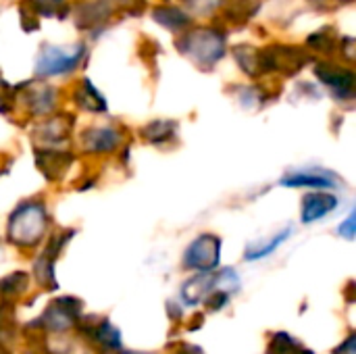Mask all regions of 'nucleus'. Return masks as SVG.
I'll list each match as a JSON object with an SVG mask.
<instances>
[{
    "label": "nucleus",
    "instance_id": "1",
    "mask_svg": "<svg viewBox=\"0 0 356 354\" xmlns=\"http://www.w3.org/2000/svg\"><path fill=\"white\" fill-rule=\"evenodd\" d=\"M48 227V213L42 202H23L19 204L8 219V240L15 246H35Z\"/></svg>",
    "mask_w": 356,
    "mask_h": 354
},
{
    "label": "nucleus",
    "instance_id": "2",
    "mask_svg": "<svg viewBox=\"0 0 356 354\" xmlns=\"http://www.w3.org/2000/svg\"><path fill=\"white\" fill-rule=\"evenodd\" d=\"M179 50L192 56L198 65L211 67L225 54V38L215 29H194L177 42Z\"/></svg>",
    "mask_w": 356,
    "mask_h": 354
},
{
    "label": "nucleus",
    "instance_id": "3",
    "mask_svg": "<svg viewBox=\"0 0 356 354\" xmlns=\"http://www.w3.org/2000/svg\"><path fill=\"white\" fill-rule=\"evenodd\" d=\"M309 61L311 56L296 46H269L259 52L261 73L282 71L286 75H292V73H298Z\"/></svg>",
    "mask_w": 356,
    "mask_h": 354
},
{
    "label": "nucleus",
    "instance_id": "4",
    "mask_svg": "<svg viewBox=\"0 0 356 354\" xmlns=\"http://www.w3.org/2000/svg\"><path fill=\"white\" fill-rule=\"evenodd\" d=\"M83 54H86L83 44H77L71 50H63V48L46 44L38 56L35 71H38V75H65L81 63Z\"/></svg>",
    "mask_w": 356,
    "mask_h": 354
},
{
    "label": "nucleus",
    "instance_id": "5",
    "mask_svg": "<svg viewBox=\"0 0 356 354\" xmlns=\"http://www.w3.org/2000/svg\"><path fill=\"white\" fill-rule=\"evenodd\" d=\"M221 257V240L213 234L198 236L184 255V265L196 271H213L219 265Z\"/></svg>",
    "mask_w": 356,
    "mask_h": 354
},
{
    "label": "nucleus",
    "instance_id": "6",
    "mask_svg": "<svg viewBox=\"0 0 356 354\" xmlns=\"http://www.w3.org/2000/svg\"><path fill=\"white\" fill-rule=\"evenodd\" d=\"M79 317H81V303L77 298H56L44 311L38 323L50 332H67L69 328H73V323H77Z\"/></svg>",
    "mask_w": 356,
    "mask_h": 354
},
{
    "label": "nucleus",
    "instance_id": "7",
    "mask_svg": "<svg viewBox=\"0 0 356 354\" xmlns=\"http://www.w3.org/2000/svg\"><path fill=\"white\" fill-rule=\"evenodd\" d=\"M315 75L332 90V94L338 100H350L355 96V73L348 67H340V65H317Z\"/></svg>",
    "mask_w": 356,
    "mask_h": 354
},
{
    "label": "nucleus",
    "instance_id": "8",
    "mask_svg": "<svg viewBox=\"0 0 356 354\" xmlns=\"http://www.w3.org/2000/svg\"><path fill=\"white\" fill-rule=\"evenodd\" d=\"M340 179L338 175L330 171H319V169H307V171H292L282 177V186L286 188H315V190H327V188H338Z\"/></svg>",
    "mask_w": 356,
    "mask_h": 354
},
{
    "label": "nucleus",
    "instance_id": "9",
    "mask_svg": "<svg viewBox=\"0 0 356 354\" xmlns=\"http://www.w3.org/2000/svg\"><path fill=\"white\" fill-rule=\"evenodd\" d=\"M35 161H38V167L44 173V177L50 182H56L67 173L73 156L65 150H38Z\"/></svg>",
    "mask_w": 356,
    "mask_h": 354
},
{
    "label": "nucleus",
    "instance_id": "10",
    "mask_svg": "<svg viewBox=\"0 0 356 354\" xmlns=\"http://www.w3.org/2000/svg\"><path fill=\"white\" fill-rule=\"evenodd\" d=\"M336 207H338V198L334 194L311 192L302 200V221L305 223H315L321 217L330 215Z\"/></svg>",
    "mask_w": 356,
    "mask_h": 354
},
{
    "label": "nucleus",
    "instance_id": "11",
    "mask_svg": "<svg viewBox=\"0 0 356 354\" xmlns=\"http://www.w3.org/2000/svg\"><path fill=\"white\" fill-rule=\"evenodd\" d=\"M215 280L217 275L211 271H200L196 277L188 280L181 288V300L190 307H196L204 303V298L215 290Z\"/></svg>",
    "mask_w": 356,
    "mask_h": 354
},
{
    "label": "nucleus",
    "instance_id": "12",
    "mask_svg": "<svg viewBox=\"0 0 356 354\" xmlns=\"http://www.w3.org/2000/svg\"><path fill=\"white\" fill-rule=\"evenodd\" d=\"M121 142V134L113 127H94L83 134V148L88 152H113Z\"/></svg>",
    "mask_w": 356,
    "mask_h": 354
},
{
    "label": "nucleus",
    "instance_id": "13",
    "mask_svg": "<svg viewBox=\"0 0 356 354\" xmlns=\"http://www.w3.org/2000/svg\"><path fill=\"white\" fill-rule=\"evenodd\" d=\"M88 338L104 354L119 353L121 351V334L117 328H113L108 321H100L98 325L88 330Z\"/></svg>",
    "mask_w": 356,
    "mask_h": 354
},
{
    "label": "nucleus",
    "instance_id": "14",
    "mask_svg": "<svg viewBox=\"0 0 356 354\" xmlns=\"http://www.w3.org/2000/svg\"><path fill=\"white\" fill-rule=\"evenodd\" d=\"M33 88H25V102L35 115H44L54 106V90L46 83H31Z\"/></svg>",
    "mask_w": 356,
    "mask_h": 354
},
{
    "label": "nucleus",
    "instance_id": "15",
    "mask_svg": "<svg viewBox=\"0 0 356 354\" xmlns=\"http://www.w3.org/2000/svg\"><path fill=\"white\" fill-rule=\"evenodd\" d=\"M75 100H77L79 106H83L88 111H96V113L106 111V100L100 96V92L94 88V83L90 79H83L81 81V86L75 92Z\"/></svg>",
    "mask_w": 356,
    "mask_h": 354
},
{
    "label": "nucleus",
    "instance_id": "16",
    "mask_svg": "<svg viewBox=\"0 0 356 354\" xmlns=\"http://www.w3.org/2000/svg\"><path fill=\"white\" fill-rule=\"evenodd\" d=\"M152 15H154V21H159L163 27L171 31H179L190 25V17L175 6H156Z\"/></svg>",
    "mask_w": 356,
    "mask_h": 354
},
{
    "label": "nucleus",
    "instance_id": "17",
    "mask_svg": "<svg viewBox=\"0 0 356 354\" xmlns=\"http://www.w3.org/2000/svg\"><path fill=\"white\" fill-rule=\"evenodd\" d=\"M33 271H35V280H38V284L42 288H46V290H56L58 288V284L54 280V259L50 255L42 252L40 259L33 265Z\"/></svg>",
    "mask_w": 356,
    "mask_h": 354
},
{
    "label": "nucleus",
    "instance_id": "18",
    "mask_svg": "<svg viewBox=\"0 0 356 354\" xmlns=\"http://www.w3.org/2000/svg\"><path fill=\"white\" fill-rule=\"evenodd\" d=\"M175 127L177 125L173 121H152L142 129V138L152 144H163L175 136Z\"/></svg>",
    "mask_w": 356,
    "mask_h": 354
},
{
    "label": "nucleus",
    "instance_id": "19",
    "mask_svg": "<svg viewBox=\"0 0 356 354\" xmlns=\"http://www.w3.org/2000/svg\"><path fill=\"white\" fill-rule=\"evenodd\" d=\"M292 234V230L288 227V230H284L282 234H277L275 238H271L269 242H265L263 246H252V248H248L246 250V255H244V259L246 261H259V259H265V257H269L271 252H275L286 240H288V236Z\"/></svg>",
    "mask_w": 356,
    "mask_h": 354
},
{
    "label": "nucleus",
    "instance_id": "20",
    "mask_svg": "<svg viewBox=\"0 0 356 354\" xmlns=\"http://www.w3.org/2000/svg\"><path fill=\"white\" fill-rule=\"evenodd\" d=\"M27 290V275L17 271L4 280H0V294L6 296V298H13V296H19Z\"/></svg>",
    "mask_w": 356,
    "mask_h": 354
},
{
    "label": "nucleus",
    "instance_id": "21",
    "mask_svg": "<svg viewBox=\"0 0 356 354\" xmlns=\"http://www.w3.org/2000/svg\"><path fill=\"white\" fill-rule=\"evenodd\" d=\"M236 58L240 63V67L248 73V75H259L261 69H259V52L250 46H242V48H236Z\"/></svg>",
    "mask_w": 356,
    "mask_h": 354
},
{
    "label": "nucleus",
    "instance_id": "22",
    "mask_svg": "<svg viewBox=\"0 0 356 354\" xmlns=\"http://www.w3.org/2000/svg\"><path fill=\"white\" fill-rule=\"evenodd\" d=\"M13 334H15V317H13V311H10V307L2 305L0 307V346L2 344H8L13 340Z\"/></svg>",
    "mask_w": 356,
    "mask_h": 354
},
{
    "label": "nucleus",
    "instance_id": "23",
    "mask_svg": "<svg viewBox=\"0 0 356 354\" xmlns=\"http://www.w3.org/2000/svg\"><path fill=\"white\" fill-rule=\"evenodd\" d=\"M31 6L35 8V13L50 17V15H56L60 6L67 8V2L65 0H35V4H31Z\"/></svg>",
    "mask_w": 356,
    "mask_h": 354
},
{
    "label": "nucleus",
    "instance_id": "24",
    "mask_svg": "<svg viewBox=\"0 0 356 354\" xmlns=\"http://www.w3.org/2000/svg\"><path fill=\"white\" fill-rule=\"evenodd\" d=\"M309 46L330 52V50H334V40H332V35H325V33H313L309 38Z\"/></svg>",
    "mask_w": 356,
    "mask_h": 354
},
{
    "label": "nucleus",
    "instance_id": "25",
    "mask_svg": "<svg viewBox=\"0 0 356 354\" xmlns=\"http://www.w3.org/2000/svg\"><path fill=\"white\" fill-rule=\"evenodd\" d=\"M186 4H188V6H192V10H194V13L204 15V13H211L215 6H219V4H221V0H188Z\"/></svg>",
    "mask_w": 356,
    "mask_h": 354
},
{
    "label": "nucleus",
    "instance_id": "26",
    "mask_svg": "<svg viewBox=\"0 0 356 354\" xmlns=\"http://www.w3.org/2000/svg\"><path fill=\"white\" fill-rule=\"evenodd\" d=\"M355 213H350V215L346 217V221L338 227V234L344 236L346 240H353V238H355Z\"/></svg>",
    "mask_w": 356,
    "mask_h": 354
},
{
    "label": "nucleus",
    "instance_id": "27",
    "mask_svg": "<svg viewBox=\"0 0 356 354\" xmlns=\"http://www.w3.org/2000/svg\"><path fill=\"white\" fill-rule=\"evenodd\" d=\"M334 354H356V336L355 334H350V338L344 342V344H340Z\"/></svg>",
    "mask_w": 356,
    "mask_h": 354
},
{
    "label": "nucleus",
    "instance_id": "28",
    "mask_svg": "<svg viewBox=\"0 0 356 354\" xmlns=\"http://www.w3.org/2000/svg\"><path fill=\"white\" fill-rule=\"evenodd\" d=\"M6 86H8V83H6V81L2 79V75H0V98H2L4 94H6V90H8Z\"/></svg>",
    "mask_w": 356,
    "mask_h": 354
},
{
    "label": "nucleus",
    "instance_id": "29",
    "mask_svg": "<svg viewBox=\"0 0 356 354\" xmlns=\"http://www.w3.org/2000/svg\"><path fill=\"white\" fill-rule=\"evenodd\" d=\"M121 354H146V353H134V351H125V353Z\"/></svg>",
    "mask_w": 356,
    "mask_h": 354
}]
</instances>
